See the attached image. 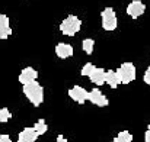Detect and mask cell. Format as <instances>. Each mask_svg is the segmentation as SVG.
Returning a JSON list of instances; mask_svg holds the SVG:
<instances>
[{
  "label": "cell",
  "instance_id": "cell-1",
  "mask_svg": "<svg viewBox=\"0 0 150 142\" xmlns=\"http://www.w3.org/2000/svg\"><path fill=\"white\" fill-rule=\"evenodd\" d=\"M23 94L26 96V99L34 104V106H41L44 101V89L40 83L34 81L31 84L23 86Z\"/></svg>",
  "mask_w": 150,
  "mask_h": 142
},
{
  "label": "cell",
  "instance_id": "cell-2",
  "mask_svg": "<svg viewBox=\"0 0 150 142\" xmlns=\"http://www.w3.org/2000/svg\"><path fill=\"white\" fill-rule=\"evenodd\" d=\"M82 28V20L74 16V15H69L61 23H60V32L64 36H74Z\"/></svg>",
  "mask_w": 150,
  "mask_h": 142
},
{
  "label": "cell",
  "instance_id": "cell-3",
  "mask_svg": "<svg viewBox=\"0 0 150 142\" xmlns=\"http://www.w3.org/2000/svg\"><path fill=\"white\" fill-rule=\"evenodd\" d=\"M100 23H102V28L108 32L117 29L118 26V19H117V15L114 12L112 7H105L102 12H100Z\"/></svg>",
  "mask_w": 150,
  "mask_h": 142
},
{
  "label": "cell",
  "instance_id": "cell-4",
  "mask_svg": "<svg viewBox=\"0 0 150 142\" xmlns=\"http://www.w3.org/2000/svg\"><path fill=\"white\" fill-rule=\"evenodd\" d=\"M117 74L120 77L121 84H128L136 80V67L133 62H124L117 70Z\"/></svg>",
  "mask_w": 150,
  "mask_h": 142
},
{
  "label": "cell",
  "instance_id": "cell-5",
  "mask_svg": "<svg viewBox=\"0 0 150 142\" xmlns=\"http://www.w3.org/2000/svg\"><path fill=\"white\" fill-rule=\"evenodd\" d=\"M146 12V4L142 1V0H133L128 3L127 6V15L133 19H137L140 17L143 13Z\"/></svg>",
  "mask_w": 150,
  "mask_h": 142
},
{
  "label": "cell",
  "instance_id": "cell-6",
  "mask_svg": "<svg viewBox=\"0 0 150 142\" xmlns=\"http://www.w3.org/2000/svg\"><path fill=\"white\" fill-rule=\"evenodd\" d=\"M37 78H38V71L35 68H32V67H25L21 71V74H19V83L22 86L31 84V83L37 81Z\"/></svg>",
  "mask_w": 150,
  "mask_h": 142
},
{
  "label": "cell",
  "instance_id": "cell-7",
  "mask_svg": "<svg viewBox=\"0 0 150 142\" xmlns=\"http://www.w3.org/2000/svg\"><path fill=\"white\" fill-rule=\"evenodd\" d=\"M69 96H70L71 100H74L76 103L83 104V103L88 100V97H89V92H88L86 89L80 87V86H74L73 89L69 90Z\"/></svg>",
  "mask_w": 150,
  "mask_h": 142
},
{
  "label": "cell",
  "instance_id": "cell-8",
  "mask_svg": "<svg viewBox=\"0 0 150 142\" xmlns=\"http://www.w3.org/2000/svg\"><path fill=\"white\" fill-rule=\"evenodd\" d=\"M88 100H89L91 103H93L95 106H99V107H105V106H108V103H109V100L103 96V93L100 92L99 89L91 90V92H89Z\"/></svg>",
  "mask_w": 150,
  "mask_h": 142
},
{
  "label": "cell",
  "instance_id": "cell-9",
  "mask_svg": "<svg viewBox=\"0 0 150 142\" xmlns=\"http://www.w3.org/2000/svg\"><path fill=\"white\" fill-rule=\"evenodd\" d=\"M10 35H12V29H10L9 17L0 13V39H7Z\"/></svg>",
  "mask_w": 150,
  "mask_h": 142
},
{
  "label": "cell",
  "instance_id": "cell-10",
  "mask_svg": "<svg viewBox=\"0 0 150 142\" xmlns=\"http://www.w3.org/2000/svg\"><path fill=\"white\" fill-rule=\"evenodd\" d=\"M55 55L61 59H66L69 57L73 55V47L70 44H64V42H60L55 45Z\"/></svg>",
  "mask_w": 150,
  "mask_h": 142
},
{
  "label": "cell",
  "instance_id": "cell-11",
  "mask_svg": "<svg viewBox=\"0 0 150 142\" xmlns=\"http://www.w3.org/2000/svg\"><path fill=\"white\" fill-rule=\"evenodd\" d=\"M37 138H38V134L35 132L34 128H25L18 135V142H35Z\"/></svg>",
  "mask_w": 150,
  "mask_h": 142
},
{
  "label": "cell",
  "instance_id": "cell-12",
  "mask_svg": "<svg viewBox=\"0 0 150 142\" xmlns=\"http://www.w3.org/2000/svg\"><path fill=\"white\" fill-rule=\"evenodd\" d=\"M105 77H106V71L103 70V68H95V71L91 74V81L93 83V84H96V86H102L103 83H105Z\"/></svg>",
  "mask_w": 150,
  "mask_h": 142
},
{
  "label": "cell",
  "instance_id": "cell-13",
  "mask_svg": "<svg viewBox=\"0 0 150 142\" xmlns=\"http://www.w3.org/2000/svg\"><path fill=\"white\" fill-rule=\"evenodd\" d=\"M105 83H106L111 89H117L118 84H121L117 71H114V70H108V71H106V77H105Z\"/></svg>",
  "mask_w": 150,
  "mask_h": 142
},
{
  "label": "cell",
  "instance_id": "cell-14",
  "mask_svg": "<svg viewBox=\"0 0 150 142\" xmlns=\"http://www.w3.org/2000/svg\"><path fill=\"white\" fill-rule=\"evenodd\" d=\"M93 48H95V41H93V39L86 38V39L82 41V49H83L88 55H91V54L93 52Z\"/></svg>",
  "mask_w": 150,
  "mask_h": 142
},
{
  "label": "cell",
  "instance_id": "cell-15",
  "mask_svg": "<svg viewBox=\"0 0 150 142\" xmlns=\"http://www.w3.org/2000/svg\"><path fill=\"white\" fill-rule=\"evenodd\" d=\"M34 129H35V132L38 134V136H40V135H44V134L47 132L48 126H47V123H45L44 119H40V120L34 125Z\"/></svg>",
  "mask_w": 150,
  "mask_h": 142
},
{
  "label": "cell",
  "instance_id": "cell-16",
  "mask_svg": "<svg viewBox=\"0 0 150 142\" xmlns=\"http://www.w3.org/2000/svg\"><path fill=\"white\" fill-rule=\"evenodd\" d=\"M131 141H133V135H131L128 131L120 132V134L115 136V139H114V142H131Z\"/></svg>",
  "mask_w": 150,
  "mask_h": 142
},
{
  "label": "cell",
  "instance_id": "cell-17",
  "mask_svg": "<svg viewBox=\"0 0 150 142\" xmlns=\"http://www.w3.org/2000/svg\"><path fill=\"white\" fill-rule=\"evenodd\" d=\"M95 68H96V67H95L92 62H88V64H85L83 68L80 70V74H82V76H86V77H91V74L95 71Z\"/></svg>",
  "mask_w": 150,
  "mask_h": 142
},
{
  "label": "cell",
  "instance_id": "cell-18",
  "mask_svg": "<svg viewBox=\"0 0 150 142\" xmlns=\"http://www.w3.org/2000/svg\"><path fill=\"white\" fill-rule=\"evenodd\" d=\"M10 118H12V113L9 112V109L7 107H1L0 109V122L1 123H6Z\"/></svg>",
  "mask_w": 150,
  "mask_h": 142
},
{
  "label": "cell",
  "instance_id": "cell-19",
  "mask_svg": "<svg viewBox=\"0 0 150 142\" xmlns=\"http://www.w3.org/2000/svg\"><path fill=\"white\" fill-rule=\"evenodd\" d=\"M143 78H144V83L150 86V67L146 70V73H144V77H143Z\"/></svg>",
  "mask_w": 150,
  "mask_h": 142
},
{
  "label": "cell",
  "instance_id": "cell-20",
  "mask_svg": "<svg viewBox=\"0 0 150 142\" xmlns=\"http://www.w3.org/2000/svg\"><path fill=\"white\" fill-rule=\"evenodd\" d=\"M0 142H12V139H10V136L9 135H0Z\"/></svg>",
  "mask_w": 150,
  "mask_h": 142
},
{
  "label": "cell",
  "instance_id": "cell-21",
  "mask_svg": "<svg viewBox=\"0 0 150 142\" xmlns=\"http://www.w3.org/2000/svg\"><path fill=\"white\" fill-rule=\"evenodd\" d=\"M144 141L150 142V125H149V128H147V131H146V134H144Z\"/></svg>",
  "mask_w": 150,
  "mask_h": 142
},
{
  "label": "cell",
  "instance_id": "cell-22",
  "mask_svg": "<svg viewBox=\"0 0 150 142\" xmlns=\"http://www.w3.org/2000/svg\"><path fill=\"white\" fill-rule=\"evenodd\" d=\"M57 142H67V139H66L63 135H58V136H57Z\"/></svg>",
  "mask_w": 150,
  "mask_h": 142
},
{
  "label": "cell",
  "instance_id": "cell-23",
  "mask_svg": "<svg viewBox=\"0 0 150 142\" xmlns=\"http://www.w3.org/2000/svg\"><path fill=\"white\" fill-rule=\"evenodd\" d=\"M112 142H114V141H112Z\"/></svg>",
  "mask_w": 150,
  "mask_h": 142
}]
</instances>
